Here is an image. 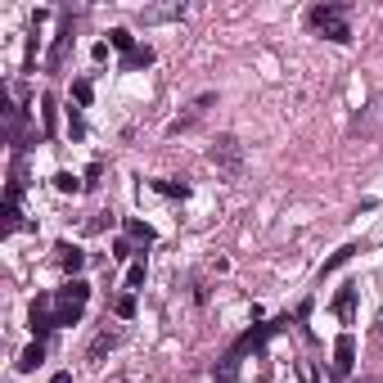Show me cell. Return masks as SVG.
<instances>
[{
	"mask_svg": "<svg viewBox=\"0 0 383 383\" xmlns=\"http://www.w3.org/2000/svg\"><path fill=\"white\" fill-rule=\"evenodd\" d=\"M307 23H311L316 32H325L329 41L348 45L352 41V23H348V5H316L311 14H307Z\"/></svg>",
	"mask_w": 383,
	"mask_h": 383,
	"instance_id": "obj_1",
	"label": "cell"
},
{
	"mask_svg": "<svg viewBox=\"0 0 383 383\" xmlns=\"http://www.w3.org/2000/svg\"><path fill=\"white\" fill-rule=\"evenodd\" d=\"M212 163L221 167V171H239L244 167V144L234 140V135H217V144H212Z\"/></svg>",
	"mask_w": 383,
	"mask_h": 383,
	"instance_id": "obj_2",
	"label": "cell"
},
{
	"mask_svg": "<svg viewBox=\"0 0 383 383\" xmlns=\"http://www.w3.org/2000/svg\"><path fill=\"white\" fill-rule=\"evenodd\" d=\"M356 370V338L352 333H338V343H333V375L348 379Z\"/></svg>",
	"mask_w": 383,
	"mask_h": 383,
	"instance_id": "obj_3",
	"label": "cell"
},
{
	"mask_svg": "<svg viewBox=\"0 0 383 383\" xmlns=\"http://www.w3.org/2000/svg\"><path fill=\"white\" fill-rule=\"evenodd\" d=\"M28 320H32V333H36V343H41L45 333L55 329V311H50V298H36V302H32V316H28Z\"/></svg>",
	"mask_w": 383,
	"mask_h": 383,
	"instance_id": "obj_4",
	"label": "cell"
},
{
	"mask_svg": "<svg viewBox=\"0 0 383 383\" xmlns=\"http://www.w3.org/2000/svg\"><path fill=\"white\" fill-rule=\"evenodd\" d=\"M68 41H72V18L64 14V28H59V36H55V50H50V59H45V68H50V72H59V68H64Z\"/></svg>",
	"mask_w": 383,
	"mask_h": 383,
	"instance_id": "obj_5",
	"label": "cell"
},
{
	"mask_svg": "<svg viewBox=\"0 0 383 383\" xmlns=\"http://www.w3.org/2000/svg\"><path fill=\"white\" fill-rule=\"evenodd\" d=\"M55 257H59V266H64L72 280L81 275V266H86V253L77 248V244H59V248H55Z\"/></svg>",
	"mask_w": 383,
	"mask_h": 383,
	"instance_id": "obj_6",
	"label": "cell"
},
{
	"mask_svg": "<svg viewBox=\"0 0 383 383\" xmlns=\"http://www.w3.org/2000/svg\"><path fill=\"white\" fill-rule=\"evenodd\" d=\"M86 298H91V284L86 280H68L59 289V307H86Z\"/></svg>",
	"mask_w": 383,
	"mask_h": 383,
	"instance_id": "obj_7",
	"label": "cell"
},
{
	"mask_svg": "<svg viewBox=\"0 0 383 383\" xmlns=\"http://www.w3.org/2000/svg\"><path fill=\"white\" fill-rule=\"evenodd\" d=\"M118 343H122V333H118V329H104V333H95V343L86 348V361H100V356H104V352H113Z\"/></svg>",
	"mask_w": 383,
	"mask_h": 383,
	"instance_id": "obj_8",
	"label": "cell"
},
{
	"mask_svg": "<svg viewBox=\"0 0 383 383\" xmlns=\"http://www.w3.org/2000/svg\"><path fill=\"white\" fill-rule=\"evenodd\" d=\"M127 239H131V244H140V248H149V244L158 239V234H154V226H149V221L127 217Z\"/></svg>",
	"mask_w": 383,
	"mask_h": 383,
	"instance_id": "obj_9",
	"label": "cell"
},
{
	"mask_svg": "<svg viewBox=\"0 0 383 383\" xmlns=\"http://www.w3.org/2000/svg\"><path fill=\"white\" fill-rule=\"evenodd\" d=\"M185 14V5L176 0V5H154V9H140V23L149 28V23H167V18H181Z\"/></svg>",
	"mask_w": 383,
	"mask_h": 383,
	"instance_id": "obj_10",
	"label": "cell"
},
{
	"mask_svg": "<svg viewBox=\"0 0 383 383\" xmlns=\"http://www.w3.org/2000/svg\"><path fill=\"white\" fill-rule=\"evenodd\" d=\"M333 316H338V320H352L356 316V284H348V289L333 298Z\"/></svg>",
	"mask_w": 383,
	"mask_h": 383,
	"instance_id": "obj_11",
	"label": "cell"
},
{
	"mask_svg": "<svg viewBox=\"0 0 383 383\" xmlns=\"http://www.w3.org/2000/svg\"><path fill=\"white\" fill-rule=\"evenodd\" d=\"M379 127H383V95L370 104V118H356V131H361V135H375Z\"/></svg>",
	"mask_w": 383,
	"mask_h": 383,
	"instance_id": "obj_12",
	"label": "cell"
},
{
	"mask_svg": "<svg viewBox=\"0 0 383 383\" xmlns=\"http://www.w3.org/2000/svg\"><path fill=\"white\" fill-rule=\"evenodd\" d=\"M41 361H45V343H32V348H23V356H18V375H32Z\"/></svg>",
	"mask_w": 383,
	"mask_h": 383,
	"instance_id": "obj_13",
	"label": "cell"
},
{
	"mask_svg": "<svg viewBox=\"0 0 383 383\" xmlns=\"http://www.w3.org/2000/svg\"><path fill=\"white\" fill-rule=\"evenodd\" d=\"M154 64V50H149V45H135V50L127 55V59H122V68H127V72H135V68H149Z\"/></svg>",
	"mask_w": 383,
	"mask_h": 383,
	"instance_id": "obj_14",
	"label": "cell"
},
{
	"mask_svg": "<svg viewBox=\"0 0 383 383\" xmlns=\"http://www.w3.org/2000/svg\"><path fill=\"white\" fill-rule=\"evenodd\" d=\"M108 45L122 50V55H131V50H135V36H131L127 28H113V32H108Z\"/></svg>",
	"mask_w": 383,
	"mask_h": 383,
	"instance_id": "obj_15",
	"label": "cell"
},
{
	"mask_svg": "<svg viewBox=\"0 0 383 383\" xmlns=\"http://www.w3.org/2000/svg\"><path fill=\"white\" fill-rule=\"evenodd\" d=\"M154 190L167 194V199H185V194H190V185H185V181H154Z\"/></svg>",
	"mask_w": 383,
	"mask_h": 383,
	"instance_id": "obj_16",
	"label": "cell"
},
{
	"mask_svg": "<svg viewBox=\"0 0 383 383\" xmlns=\"http://www.w3.org/2000/svg\"><path fill=\"white\" fill-rule=\"evenodd\" d=\"M77 320H81V307H59V311H55V329L77 325Z\"/></svg>",
	"mask_w": 383,
	"mask_h": 383,
	"instance_id": "obj_17",
	"label": "cell"
},
{
	"mask_svg": "<svg viewBox=\"0 0 383 383\" xmlns=\"http://www.w3.org/2000/svg\"><path fill=\"white\" fill-rule=\"evenodd\" d=\"M55 190H59V194H77V190H81V181L72 176V171H59V176H55Z\"/></svg>",
	"mask_w": 383,
	"mask_h": 383,
	"instance_id": "obj_18",
	"label": "cell"
},
{
	"mask_svg": "<svg viewBox=\"0 0 383 383\" xmlns=\"http://www.w3.org/2000/svg\"><path fill=\"white\" fill-rule=\"evenodd\" d=\"M352 253H356V244H348V248H338V253H333L329 262H325V270H320V275H329V270H338L343 262H352Z\"/></svg>",
	"mask_w": 383,
	"mask_h": 383,
	"instance_id": "obj_19",
	"label": "cell"
},
{
	"mask_svg": "<svg viewBox=\"0 0 383 383\" xmlns=\"http://www.w3.org/2000/svg\"><path fill=\"white\" fill-rule=\"evenodd\" d=\"M72 100H77V104H91V100H95V86L86 81V77H81V81H72Z\"/></svg>",
	"mask_w": 383,
	"mask_h": 383,
	"instance_id": "obj_20",
	"label": "cell"
},
{
	"mask_svg": "<svg viewBox=\"0 0 383 383\" xmlns=\"http://www.w3.org/2000/svg\"><path fill=\"white\" fill-rule=\"evenodd\" d=\"M23 226V212H18V203H5V234H14Z\"/></svg>",
	"mask_w": 383,
	"mask_h": 383,
	"instance_id": "obj_21",
	"label": "cell"
},
{
	"mask_svg": "<svg viewBox=\"0 0 383 383\" xmlns=\"http://www.w3.org/2000/svg\"><path fill=\"white\" fill-rule=\"evenodd\" d=\"M68 135H72V140H81V135H86V122H81L77 108H68Z\"/></svg>",
	"mask_w": 383,
	"mask_h": 383,
	"instance_id": "obj_22",
	"label": "cell"
},
{
	"mask_svg": "<svg viewBox=\"0 0 383 383\" xmlns=\"http://www.w3.org/2000/svg\"><path fill=\"white\" fill-rule=\"evenodd\" d=\"M113 311H118L122 320H131V316H135V298H131V293H122V298L113 302Z\"/></svg>",
	"mask_w": 383,
	"mask_h": 383,
	"instance_id": "obj_23",
	"label": "cell"
},
{
	"mask_svg": "<svg viewBox=\"0 0 383 383\" xmlns=\"http://www.w3.org/2000/svg\"><path fill=\"white\" fill-rule=\"evenodd\" d=\"M144 284V262H131V270H127V289H140Z\"/></svg>",
	"mask_w": 383,
	"mask_h": 383,
	"instance_id": "obj_24",
	"label": "cell"
},
{
	"mask_svg": "<svg viewBox=\"0 0 383 383\" xmlns=\"http://www.w3.org/2000/svg\"><path fill=\"white\" fill-rule=\"evenodd\" d=\"M41 108H45V131H50V127H55V100H50V95L41 100Z\"/></svg>",
	"mask_w": 383,
	"mask_h": 383,
	"instance_id": "obj_25",
	"label": "cell"
},
{
	"mask_svg": "<svg viewBox=\"0 0 383 383\" xmlns=\"http://www.w3.org/2000/svg\"><path fill=\"white\" fill-rule=\"evenodd\" d=\"M113 257H131V239H118L113 244Z\"/></svg>",
	"mask_w": 383,
	"mask_h": 383,
	"instance_id": "obj_26",
	"label": "cell"
},
{
	"mask_svg": "<svg viewBox=\"0 0 383 383\" xmlns=\"http://www.w3.org/2000/svg\"><path fill=\"white\" fill-rule=\"evenodd\" d=\"M50 383H72V375H68V370H59V375H55Z\"/></svg>",
	"mask_w": 383,
	"mask_h": 383,
	"instance_id": "obj_27",
	"label": "cell"
},
{
	"mask_svg": "<svg viewBox=\"0 0 383 383\" xmlns=\"http://www.w3.org/2000/svg\"><path fill=\"white\" fill-rule=\"evenodd\" d=\"M118 383H122V379H118Z\"/></svg>",
	"mask_w": 383,
	"mask_h": 383,
	"instance_id": "obj_28",
	"label": "cell"
}]
</instances>
